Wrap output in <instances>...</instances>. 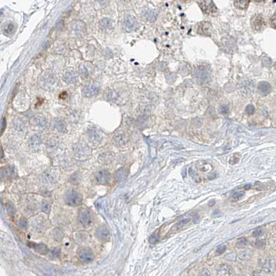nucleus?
Returning a JSON list of instances; mask_svg holds the SVG:
<instances>
[{
    "instance_id": "nucleus-1",
    "label": "nucleus",
    "mask_w": 276,
    "mask_h": 276,
    "mask_svg": "<svg viewBox=\"0 0 276 276\" xmlns=\"http://www.w3.org/2000/svg\"><path fill=\"white\" fill-rule=\"evenodd\" d=\"M65 201L67 205L70 206H77L82 203L83 196L74 190H68L65 197Z\"/></svg>"
},
{
    "instance_id": "nucleus-2",
    "label": "nucleus",
    "mask_w": 276,
    "mask_h": 276,
    "mask_svg": "<svg viewBox=\"0 0 276 276\" xmlns=\"http://www.w3.org/2000/svg\"><path fill=\"white\" fill-rule=\"evenodd\" d=\"M203 13L208 15H215L217 13V8L212 0H197Z\"/></svg>"
},
{
    "instance_id": "nucleus-3",
    "label": "nucleus",
    "mask_w": 276,
    "mask_h": 276,
    "mask_svg": "<svg viewBox=\"0 0 276 276\" xmlns=\"http://www.w3.org/2000/svg\"><path fill=\"white\" fill-rule=\"evenodd\" d=\"M195 78L198 84H206L210 80L211 75L210 71L206 67L201 66L196 69Z\"/></svg>"
},
{
    "instance_id": "nucleus-4",
    "label": "nucleus",
    "mask_w": 276,
    "mask_h": 276,
    "mask_svg": "<svg viewBox=\"0 0 276 276\" xmlns=\"http://www.w3.org/2000/svg\"><path fill=\"white\" fill-rule=\"evenodd\" d=\"M251 25L252 29L255 31H261L265 29L267 23L265 19L261 15H255L252 17L251 21Z\"/></svg>"
},
{
    "instance_id": "nucleus-5",
    "label": "nucleus",
    "mask_w": 276,
    "mask_h": 276,
    "mask_svg": "<svg viewBox=\"0 0 276 276\" xmlns=\"http://www.w3.org/2000/svg\"><path fill=\"white\" fill-rule=\"evenodd\" d=\"M123 26L126 31L130 32L137 29L138 27V23L133 16L126 15L123 18Z\"/></svg>"
},
{
    "instance_id": "nucleus-6",
    "label": "nucleus",
    "mask_w": 276,
    "mask_h": 276,
    "mask_svg": "<svg viewBox=\"0 0 276 276\" xmlns=\"http://www.w3.org/2000/svg\"><path fill=\"white\" fill-rule=\"evenodd\" d=\"M78 221L81 225L89 226L92 223V215H91L90 211L86 208L81 209L78 213Z\"/></svg>"
},
{
    "instance_id": "nucleus-7",
    "label": "nucleus",
    "mask_w": 276,
    "mask_h": 276,
    "mask_svg": "<svg viewBox=\"0 0 276 276\" xmlns=\"http://www.w3.org/2000/svg\"><path fill=\"white\" fill-rule=\"evenodd\" d=\"M196 31L198 34L205 36L212 35V25L209 22H201L197 25Z\"/></svg>"
},
{
    "instance_id": "nucleus-8",
    "label": "nucleus",
    "mask_w": 276,
    "mask_h": 276,
    "mask_svg": "<svg viewBox=\"0 0 276 276\" xmlns=\"http://www.w3.org/2000/svg\"><path fill=\"white\" fill-rule=\"evenodd\" d=\"M78 257L81 262L84 263H89L94 259V253L90 249L84 248L81 249L78 253Z\"/></svg>"
},
{
    "instance_id": "nucleus-9",
    "label": "nucleus",
    "mask_w": 276,
    "mask_h": 276,
    "mask_svg": "<svg viewBox=\"0 0 276 276\" xmlns=\"http://www.w3.org/2000/svg\"><path fill=\"white\" fill-rule=\"evenodd\" d=\"M110 174L107 170H99L95 174V180L99 184H107L110 181Z\"/></svg>"
},
{
    "instance_id": "nucleus-10",
    "label": "nucleus",
    "mask_w": 276,
    "mask_h": 276,
    "mask_svg": "<svg viewBox=\"0 0 276 276\" xmlns=\"http://www.w3.org/2000/svg\"><path fill=\"white\" fill-rule=\"evenodd\" d=\"M95 235H96V237L97 238L101 241H106L110 237V233L108 229H107V227L103 224L99 226L98 228H97L96 230Z\"/></svg>"
},
{
    "instance_id": "nucleus-11",
    "label": "nucleus",
    "mask_w": 276,
    "mask_h": 276,
    "mask_svg": "<svg viewBox=\"0 0 276 276\" xmlns=\"http://www.w3.org/2000/svg\"><path fill=\"white\" fill-rule=\"evenodd\" d=\"M100 92V88L99 86L95 85V84H90V85L86 86L83 90V94L86 97L92 98L93 96H97Z\"/></svg>"
},
{
    "instance_id": "nucleus-12",
    "label": "nucleus",
    "mask_w": 276,
    "mask_h": 276,
    "mask_svg": "<svg viewBox=\"0 0 276 276\" xmlns=\"http://www.w3.org/2000/svg\"><path fill=\"white\" fill-rule=\"evenodd\" d=\"M28 246L33 249L38 253L41 255H45L48 252V248L44 244H36L34 242H29Z\"/></svg>"
},
{
    "instance_id": "nucleus-13",
    "label": "nucleus",
    "mask_w": 276,
    "mask_h": 276,
    "mask_svg": "<svg viewBox=\"0 0 276 276\" xmlns=\"http://www.w3.org/2000/svg\"><path fill=\"white\" fill-rule=\"evenodd\" d=\"M88 136L90 141L94 144L99 143H100L101 140V136L100 134H99L98 131L94 128L90 129V130H88Z\"/></svg>"
},
{
    "instance_id": "nucleus-14",
    "label": "nucleus",
    "mask_w": 276,
    "mask_h": 276,
    "mask_svg": "<svg viewBox=\"0 0 276 276\" xmlns=\"http://www.w3.org/2000/svg\"><path fill=\"white\" fill-rule=\"evenodd\" d=\"M77 80H78V78H77L76 74L75 73V71H73V70L66 71L63 76V80L67 84H75Z\"/></svg>"
},
{
    "instance_id": "nucleus-15",
    "label": "nucleus",
    "mask_w": 276,
    "mask_h": 276,
    "mask_svg": "<svg viewBox=\"0 0 276 276\" xmlns=\"http://www.w3.org/2000/svg\"><path fill=\"white\" fill-rule=\"evenodd\" d=\"M261 266L266 272L272 273L275 269V262L272 259H266L261 262Z\"/></svg>"
},
{
    "instance_id": "nucleus-16",
    "label": "nucleus",
    "mask_w": 276,
    "mask_h": 276,
    "mask_svg": "<svg viewBox=\"0 0 276 276\" xmlns=\"http://www.w3.org/2000/svg\"><path fill=\"white\" fill-rule=\"evenodd\" d=\"M271 86L269 82L263 81L259 82L258 84V92L261 95L267 96L271 93Z\"/></svg>"
},
{
    "instance_id": "nucleus-17",
    "label": "nucleus",
    "mask_w": 276,
    "mask_h": 276,
    "mask_svg": "<svg viewBox=\"0 0 276 276\" xmlns=\"http://www.w3.org/2000/svg\"><path fill=\"white\" fill-rule=\"evenodd\" d=\"M71 28L74 32L78 34H83L86 32V25L84 22L78 20L75 21L71 25Z\"/></svg>"
},
{
    "instance_id": "nucleus-18",
    "label": "nucleus",
    "mask_w": 276,
    "mask_h": 276,
    "mask_svg": "<svg viewBox=\"0 0 276 276\" xmlns=\"http://www.w3.org/2000/svg\"><path fill=\"white\" fill-rule=\"evenodd\" d=\"M234 273V270L231 266L227 264H224L219 266V271H218V275H231Z\"/></svg>"
},
{
    "instance_id": "nucleus-19",
    "label": "nucleus",
    "mask_w": 276,
    "mask_h": 276,
    "mask_svg": "<svg viewBox=\"0 0 276 276\" xmlns=\"http://www.w3.org/2000/svg\"><path fill=\"white\" fill-rule=\"evenodd\" d=\"M128 174H129V170H128L127 168H122L119 169V170L115 173L114 177L115 180L121 181L126 178L128 177Z\"/></svg>"
},
{
    "instance_id": "nucleus-20",
    "label": "nucleus",
    "mask_w": 276,
    "mask_h": 276,
    "mask_svg": "<svg viewBox=\"0 0 276 276\" xmlns=\"http://www.w3.org/2000/svg\"><path fill=\"white\" fill-rule=\"evenodd\" d=\"M15 31V27L11 22H8L2 27V32L5 35L10 36L13 35Z\"/></svg>"
},
{
    "instance_id": "nucleus-21",
    "label": "nucleus",
    "mask_w": 276,
    "mask_h": 276,
    "mask_svg": "<svg viewBox=\"0 0 276 276\" xmlns=\"http://www.w3.org/2000/svg\"><path fill=\"white\" fill-rule=\"evenodd\" d=\"M41 144V138L38 135H34L31 138L30 146L33 150H38L40 145Z\"/></svg>"
},
{
    "instance_id": "nucleus-22",
    "label": "nucleus",
    "mask_w": 276,
    "mask_h": 276,
    "mask_svg": "<svg viewBox=\"0 0 276 276\" xmlns=\"http://www.w3.org/2000/svg\"><path fill=\"white\" fill-rule=\"evenodd\" d=\"M16 173V171L14 168V167L12 166H7V168H1V175L4 174L5 177H8V178L11 179L15 177Z\"/></svg>"
},
{
    "instance_id": "nucleus-23",
    "label": "nucleus",
    "mask_w": 276,
    "mask_h": 276,
    "mask_svg": "<svg viewBox=\"0 0 276 276\" xmlns=\"http://www.w3.org/2000/svg\"><path fill=\"white\" fill-rule=\"evenodd\" d=\"M251 0H235L234 4L237 9L240 10H245L248 7Z\"/></svg>"
},
{
    "instance_id": "nucleus-24",
    "label": "nucleus",
    "mask_w": 276,
    "mask_h": 276,
    "mask_svg": "<svg viewBox=\"0 0 276 276\" xmlns=\"http://www.w3.org/2000/svg\"><path fill=\"white\" fill-rule=\"evenodd\" d=\"M42 81L44 82V84L49 86H52L56 82V78L52 74H45L43 77L42 78Z\"/></svg>"
},
{
    "instance_id": "nucleus-25",
    "label": "nucleus",
    "mask_w": 276,
    "mask_h": 276,
    "mask_svg": "<svg viewBox=\"0 0 276 276\" xmlns=\"http://www.w3.org/2000/svg\"><path fill=\"white\" fill-rule=\"evenodd\" d=\"M54 129L60 132H65L66 131V124L62 120H56L54 122Z\"/></svg>"
},
{
    "instance_id": "nucleus-26",
    "label": "nucleus",
    "mask_w": 276,
    "mask_h": 276,
    "mask_svg": "<svg viewBox=\"0 0 276 276\" xmlns=\"http://www.w3.org/2000/svg\"><path fill=\"white\" fill-rule=\"evenodd\" d=\"M100 26L103 29H110L112 27V22L108 18H104V19L101 20Z\"/></svg>"
},
{
    "instance_id": "nucleus-27",
    "label": "nucleus",
    "mask_w": 276,
    "mask_h": 276,
    "mask_svg": "<svg viewBox=\"0 0 276 276\" xmlns=\"http://www.w3.org/2000/svg\"><path fill=\"white\" fill-rule=\"evenodd\" d=\"M34 121H35L36 124L37 125L38 127H40V128H45L46 126V124H47V122L45 118L41 117V116H36V117L34 118Z\"/></svg>"
},
{
    "instance_id": "nucleus-28",
    "label": "nucleus",
    "mask_w": 276,
    "mask_h": 276,
    "mask_svg": "<svg viewBox=\"0 0 276 276\" xmlns=\"http://www.w3.org/2000/svg\"><path fill=\"white\" fill-rule=\"evenodd\" d=\"M79 73L81 77L84 78H87L89 76V72L87 68L85 66L84 64H81L79 66Z\"/></svg>"
},
{
    "instance_id": "nucleus-29",
    "label": "nucleus",
    "mask_w": 276,
    "mask_h": 276,
    "mask_svg": "<svg viewBox=\"0 0 276 276\" xmlns=\"http://www.w3.org/2000/svg\"><path fill=\"white\" fill-rule=\"evenodd\" d=\"M245 197V193L243 192H235L234 194L232 195V196L230 197V199L232 201H239L241 200V199H243V197Z\"/></svg>"
},
{
    "instance_id": "nucleus-30",
    "label": "nucleus",
    "mask_w": 276,
    "mask_h": 276,
    "mask_svg": "<svg viewBox=\"0 0 276 276\" xmlns=\"http://www.w3.org/2000/svg\"><path fill=\"white\" fill-rule=\"evenodd\" d=\"M107 98H108L110 100L116 101L119 98V94L115 92V91H111V92H110L108 94H107Z\"/></svg>"
},
{
    "instance_id": "nucleus-31",
    "label": "nucleus",
    "mask_w": 276,
    "mask_h": 276,
    "mask_svg": "<svg viewBox=\"0 0 276 276\" xmlns=\"http://www.w3.org/2000/svg\"><path fill=\"white\" fill-rule=\"evenodd\" d=\"M80 180H81V176H80V174L77 172L74 173V174H72V176H71L70 179V181H71V182L74 183V184H77V183H78L79 182H80Z\"/></svg>"
},
{
    "instance_id": "nucleus-32",
    "label": "nucleus",
    "mask_w": 276,
    "mask_h": 276,
    "mask_svg": "<svg viewBox=\"0 0 276 276\" xmlns=\"http://www.w3.org/2000/svg\"><path fill=\"white\" fill-rule=\"evenodd\" d=\"M251 255H252V252L249 250H246L245 251H243V253H241L239 257L242 259H248L251 257Z\"/></svg>"
},
{
    "instance_id": "nucleus-33",
    "label": "nucleus",
    "mask_w": 276,
    "mask_h": 276,
    "mask_svg": "<svg viewBox=\"0 0 276 276\" xmlns=\"http://www.w3.org/2000/svg\"><path fill=\"white\" fill-rule=\"evenodd\" d=\"M7 209L8 213H9L10 215H15L16 213V210L14 207V205L12 204L11 202H9L7 204Z\"/></svg>"
},
{
    "instance_id": "nucleus-34",
    "label": "nucleus",
    "mask_w": 276,
    "mask_h": 276,
    "mask_svg": "<svg viewBox=\"0 0 276 276\" xmlns=\"http://www.w3.org/2000/svg\"><path fill=\"white\" fill-rule=\"evenodd\" d=\"M18 226L21 229H24L25 230L27 228L28 226V223L25 219L24 218H21L19 220V222H18Z\"/></svg>"
},
{
    "instance_id": "nucleus-35",
    "label": "nucleus",
    "mask_w": 276,
    "mask_h": 276,
    "mask_svg": "<svg viewBox=\"0 0 276 276\" xmlns=\"http://www.w3.org/2000/svg\"><path fill=\"white\" fill-rule=\"evenodd\" d=\"M247 244V239L245 237L239 239V240L237 242V246L238 248H243Z\"/></svg>"
},
{
    "instance_id": "nucleus-36",
    "label": "nucleus",
    "mask_w": 276,
    "mask_h": 276,
    "mask_svg": "<svg viewBox=\"0 0 276 276\" xmlns=\"http://www.w3.org/2000/svg\"><path fill=\"white\" fill-rule=\"evenodd\" d=\"M50 209H51V206H50L49 203L48 202H46V201H44V202H43L42 205V212H44L45 213H49L50 211Z\"/></svg>"
},
{
    "instance_id": "nucleus-37",
    "label": "nucleus",
    "mask_w": 276,
    "mask_h": 276,
    "mask_svg": "<svg viewBox=\"0 0 276 276\" xmlns=\"http://www.w3.org/2000/svg\"><path fill=\"white\" fill-rule=\"evenodd\" d=\"M115 141L119 145H123L124 142V137L123 136V134H119L115 136Z\"/></svg>"
},
{
    "instance_id": "nucleus-38",
    "label": "nucleus",
    "mask_w": 276,
    "mask_h": 276,
    "mask_svg": "<svg viewBox=\"0 0 276 276\" xmlns=\"http://www.w3.org/2000/svg\"><path fill=\"white\" fill-rule=\"evenodd\" d=\"M190 219H182V220L180 221L179 222H178V223H176V227L177 228H182V226H183L184 225L187 224V223L190 222Z\"/></svg>"
},
{
    "instance_id": "nucleus-39",
    "label": "nucleus",
    "mask_w": 276,
    "mask_h": 276,
    "mask_svg": "<svg viewBox=\"0 0 276 276\" xmlns=\"http://www.w3.org/2000/svg\"><path fill=\"white\" fill-rule=\"evenodd\" d=\"M219 112L222 114H227L229 112V108L228 107L224 104V105H222L219 109Z\"/></svg>"
},
{
    "instance_id": "nucleus-40",
    "label": "nucleus",
    "mask_w": 276,
    "mask_h": 276,
    "mask_svg": "<svg viewBox=\"0 0 276 276\" xmlns=\"http://www.w3.org/2000/svg\"><path fill=\"white\" fill-rule=\"evenodd\" d=\"M245 112L247 113L248 115H252L254 114L255 112V107L253 104H249L246 107V109H245Z\"/></svg>"
},
{
    "instance_id": "nucleus-41",
    "label": "nucleus",
    "mask_w": 276,
    "mask_h": 276,
    "mask_svg": "<svg viewBox=\"0 0 276 276\" xmlns=\"http://www.w3.org/2000/svg\"><path fill=\"white\" fill-rule=\"evenodd\" d=\"M158 239H159V236H158V235L156 234V233H154V234L152 235L151 237H150L149 241H150V243L154 244H155L158 241Z\"/></svg>"
},
{
    "instance_id": "nucleus-42",
    "label": "nucleus",
    "mask_w": 276,
    "mask_h": 276,
    "mask_svg": "<svg viewBox=\"0 0 276 276\" xmlns=\"http://www.w3.org/2000/svg\"><path fill=\"white\" fill-rule=\"evenodd\" d=\"M60 253V249H58V248H55V249H54L52 251H51V255H52V256H53L54 257H59Z\"/></svg>"
},
{
    "instance_id": "nucleus-43",
    "label": "nucleus",
    "mask_w": 276,
    "mask_h": 276,
    "mask_svg": "<svg viewBox=\"0 0 276 276\" xmlns=\"http://www.w3.org/2000/svg\"><path fill=\"white\" fill-rule=\"evenodd\" d=\"M236 257L237 255L235 253H230L229 254L226 255V256L225 257V258L226 259H228L229 261H235L236 259Z\"/></svg>"
},
{
    "instance_id": "nucleus-44",
    "label": "nucleus",
    "mask_w": 276,
    "mask_h": 276,
    "mask_svg": "<svg viewBox=\"0 0 276 276\" xmlns=\"http://www.w3.org/2000/svg\"><path fill=\"white\" fill-rule=\"evenodd\" d=\"M226 245L220 246H219L218 248H217L216 253L218 255H222V253H224V252L226 251Z\"/></svg>"
},
{
    "instance_id": "nucleus-45",
    "label": "nucleus",
    "mask_w": 276,
    "mask_h": 276,
    "mask_svg": "<svg viewBox=\"0 0 276 276\" xmlns=\"http://www.w3.org/2000/svg\"><path fill=\"white\" fill-rule=\"evenodd\" d=\"M263 233V230L261 228H258L256 230H255L253 232V235L254 237H259L260 235H262Z\"/></svg>"
},
{
    "instance_id": "nucleus-46",
    "label": "nucleus",
    "mask_w": 276,
    "mask_h": 276,
    "mask_svg": "<svg viewBox=\"0 0 276 276\" xmlns=\"http://www.w3.org/2000/svg\"><path fill=\"white\" fill-rule=\"evenodd\" d=\"M271 25L273 29H276V13L271 18Z\"/></svg>"
},
{
    "instance_id": "nucleus-47",
    "label": "nucleus",
    "mask_w": 276,
    "mask_h": 276,
    "mask_svg": "<svg viewBox=\"0 0 276 276\" xmlns=\"http://www.w3.org/2000/svg\"><path fill=\"white\" fill-rule=\"evenodd\" d=\"M262 63L264 66H269L270 64H271V60H270V59H269V58H264L263 59Z\"/></svg>"
},
{
    "instance_id": "nucleus-48",
    "label": "nucleus",
    "mask_w": 276,
    "mask_h": 276,
    "mask_svg": "<svg viewBox=\"0 0 276 276\" xmlns=\"http://www.w3.org/2000/svg\"><path fill=\"white\" fill-rule=\"evenodd\" d=\"M6 125H7V123H6V119L5 118H3L2 120H1V134L4 132V130H5Z\"/></svg>"
},
{
    "instance_id": "nucleus-49",
    "label": "nucleus",
    "mask_w": 276,
    "mask_h": 276,
    "mask_svg": "<svg viewBox=\"0 0 276 276\" xmlns=\"http://www.w3.org/2000/svg\"><path fill=\"white\" fill-rule=\"evenodd\" d=\"M201 275H210V271H208L207 269H203L201 271Z\"/></svg>"
},
{
    "instance_id": "nucleus-50",
    "label": "nucleus",
    "mask_w": 276,
    "mask_h": 276,
    "mask_svg": "<svg viewBox=\"0 0 276 276\" xmlns=\"http://www.w3.org/2000/svg\"><path fill=\"white\" fill-rule=\"evenodd\" d=\"M109 0H97V1L100 4L101 6H105L108 3Z\"/></svg>"
},
{
    "instance_id": "nucleus-51",
    "label": "nucleus",
    "mask_w": 276,
    "mask_h": 276,
    "mask_svg": "<svg viewBox=\"0 0 276 276\" xmlns=\"http://www.w3.org/2000/svg\"><path fill=\"white\" fill-rule=\"evenodd\" d=\"M251 184H250V183L245 185L244 187H243V188H244L245 190H249V189H251Z\"/></svg>"
},
{
    "instance_id": "nucleus-52",
    "label": "nucleus",
    "mask_w": 276,
    "mask_h": 276,
    "mask_svg": "<svg viewBox=\"0 0 276 276\" xmlns=\"http://www.w3.org/2000/svg\"><path fill=\"white\" fill-rule=\"evenodd\" d=\"M266 0H255V1H256V2H264Z\"/></svg>"
},
{
    "instance_id": "nucleus-53",
    "label": "nucleus",
    "mask_w": 276,
    "mask_h": 276,
    "mask_svg": "<svg viewBox=\"0 0 276 276\" xmlns=\"http://www.w3.org/2000/svg\"><path fill=\"white\" fill-rule=\"evenodd\" d=\"M3 156H4V155H3V150H2V148H1V158H2Z\"/></svg>"
},
{
    "instance_id": "nucleus-54",
    "label": "nucleus",
    "mask_w": 276,
    "mask_h": 276,
    "mask_svg": "<svg viewBox=\"0 0 276 276\" xmlns=\"http://www.w3.org/2000/svg\"><path fill=\"white\" fill-rule=\"evenodd\" d=\"M182 1H189V0H182Z\"/></svg>"
}]
</instances>
